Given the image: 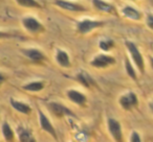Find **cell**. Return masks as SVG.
Masks as SVG:
<instances>
[{"label": "cell", "instance_id": "obj_1", "mask_svg": "<svg viewBox=\"0 0 153 142\" xmlns=\"http://www.w3.org/2000/svg\"><path fill=\"white\" fill-rule=\"evenodd\" d=\"M125 45L127 47L128 51H129L130 55H131L132 60H133L134 64L136 65V67L138 68L140 72L142 74H144L145 72V62H144V57H143L142 53H140V49L137 48L135 44L131 41H126Z\"/></svg>", "mask_w": 153, "mask_h": 142}, {"label": "cell", "instance_id": "obj_2", "mask_svg": "<svg viewBox=\"0 0 153 142\" xmlns=\"http://www.w3.org/2000/svg\"><path fill=\"white\" fill-rule=\"evenodd\" d=\"M104 22L100 20H92V19H83L76 23V29L81 35H87L91 32L92 30H96L98 28L102 27L104 25Z\"/></svg>", "mask_w": 153, "mask_h": 142}, {"label": "cell", "instance_id": "obj_3", "mask_svg": "<svg viewBox=\"0 0 153 142\" xmlns=\"http://www.w3.org/2000/svg\"><path fill=\"white\" fill-rule=\"evenodd\" d=\"M22 25L28 32L33 35H39L45 30V27L42 25L37 18L34 17H25L22 19Z\"/></svg>", "mask_w": 153, "mask_h": 142}, {"label": "cell", "instance_id": "obj_4", "mask_svg": "<svg viewBox=\"0 0 153 142\" xmlns=\"http://www.w3.org/2000/svg\"><path fill=\"white\" fill-rule=\"evenodd\" d=\"M115 62H117V60H115L114 57L105 54V53H101V54H98L91 60L90 65L94 68H98V69H104V68H107L109 66L114 65Z\"/></svg>", "mask_w": 153, "mask_h": 142}, {"label": "cell", "instance_id": "obj_5", "mask_svg": "<svg viewBox=\"0 0 153 142\" xmlns=\"http://www.w3.org/2000/svg\"><path fill=\"white\" fill-rule=\"evenodd\" d=\"M119 102L124 110L130 111L138 104V98L134 92H128L120 97Z\"/></svg>", "mask_w": 153, "mask_h": 142}, {"label": "cell", "instance_id": "obj_6", "mask_svg": "<svg viewBox=\"0 0 153 142\" xmlns=\"http://www.w3.org/2000/svg\"><path fill=\"white\" fill-rule=\"evenodd\" d=\"M107 124H108V131L113 139L117 142L122 141L123 140V132H122L121 123L117 120H115L114 118H109L107 121Z\"/></svg>", "mask_w": 153, "mask_h": 142}, {"label": "cell", "instance_id": "obj_7", "mask_svg": "<svg viewBox=\"0 0 153 142\" xmlns=\"http://www.w3.org/2000/svg\"><path fill=\"white\" fill-rule=\"evenodd\" d=\"M47 107H48L49 110L58 117H63V116L76 117L71 110H69V109L66 108L64 104H59V102H49V104H47Z\"/></svg>", "mask_w": 153, "mask_h": 142}, {"label": "cell", "instance_id": "obj_8", "mask_svg": "<svg viewBox=\"0 0 153 142\" xmlns=\"http://www.w3.org/2000/svg\"><path fill=\"white\" fill-rule=\"evenodd\" d=\"M38 114H39V121H40L41 129L46 132V133H48L51 136H53L55 139H57V133H56V129L53 127V125L51 124V120L47 118V116L41 110L38 111Z\"/></svg>", "mask_w": 153, "mask_h": 142}, {"label": "cell", "instance_id": "obj_9", "mask_svg": "<svg viewBox=\"0 0 153 142\" xmlns=\"http://www.w3.org/2000/svg\"><path fill=\"white\" fill-rule=\"evenodd\" d=\"M55 5L59 7L62 10H66L69 12H84L86 9L83 5L79 4V3H74L72 1H68V0H55Z\"/></svg>", "mask_w": 153, "mask_h": 142}, {"label": "cell", "instance_id": "obj_10", "mask_svg": "<svg viewBox=\"0 0 153 142\" xmlns=\"http://www.w3.org/2000/svg\"><path fill=\"white\" fill-rule=\"evenodd\" d=\"M92 5L99 12L106 14H112V15H117V10L111 3H108L104 0H92Z\"/></svg>", "mask_w": 153, "mask_h": 142}, {"label": "cell", "instance_id": "obj_11", "mask_svg": "<svg viewBox=\"0 0 153 142\" xmlns=\"http://www.w3.org/2000/svg\"><path fill=\"white\" fill-rule=\"evenodd\" d=\"M66 95H67L68 99L71 100L74 104H79V106H84L87 102V97L82 92L78 91V90H74V89L68 90L66 92Z\"/></svg>", "mask_w": 153, "mask_h": 142}, {"label": "cell", "instance_id": "obj_12", "mask_svg": "<svg viewBox=\"0 0 153 142\" xmlns=\"http://www.w3.org/2000/svg\"><path fill=\"white\" fill-rule=\"evenodd\" d=\"M121 13L125 18L130 19V20H134V21H140L143 17L142 13H140L138 10L134 9V7H129V5L124 7L123 9H122Z\"/></svg>", "mask_w": 153, "mask_h": 142}, {"label": "cell", "instance_id": "obj_13", "mask_svg": "<svg viewBox=\"0 0 153 142\" xmlns=\"http://www.w3.org/2000/svg\"><path fill=\"white\" fill-rule=\"evenodd\" d=\"M22 52L24 53L25 57H27L30 60L34 62H42L45 60V55L43 54V52L41 50L37 48H27V49H23Z\"/></svg>", "mask_w": 153, "mask_h": 142}, {"label": "cell", "instance_id": "obj_14", "mask_svg": "<svg viewBox=\"0 0 153 142\" xmlns=\"http://www.w3.org/2000/svg\"><path fill=\"white\" fill-rule=\"evenodd\" d=\"M10 102H11V106L13 107L17 112L21 113V114L28 115L32 113V108H30V104H26L25 102H19V100H16V99H14V98H11Z\"/></svg>", "mask_w": 153, "mask_h": 142}, {"label": "cell", "instance_id": "obj_15", "mask_svg": "<svg viewBox=\"0 0 153 142\" xmlns=\"http://www.w3.org/2000/svg\"><path fill=\"white\" fill-rule=\"evenodd\" d=\"M56 61L61 67L68 68L70 67V59L68 53L65 50H58L56 54Z\"/></svg>", "mask_w": 153, "mask_h": 142}, {"label": "cell", "instance_id": "obj_16", "mask_svg": "<svg viewBox=\"0 0 153 142\" xmlns=\"http://www.w3.org/2000/svg\"><path fill=\"white\" fill-rule=\"evenodd\" d=\"M76 79H78L83 86H85L86 88H91L92 86L96 85L94 79H92L87 72H85V71H81L79 74L76 75Z\"/></svg>", "mask_w": 153, "mask_h": 142}, {"label": "cell", "instance_id": "obj_17", "mask_svg": "<svg viewBox=\"0 0 153 142\" xmlns=\"http://www.w3.org/2000/svg\"><path fill=\"white\" fill-rule=\"evenodd\" d=\"M1 132H2L3 137H4V139L7 140V141H13L14 138H15V134H14L11 125L9 124V122H7V120L3 121L2 127H1Z\"/></svg>", "mask_w": 153, "mask_h": 142}, {"label": "cell", "instance_id": "obj_18", "mask_svg": "<svg viewBox=\"0 0 153 142\" xmlns=\"http://www.w3.org/2000/svg\"><path fill=\"white\" fill-rule=\"evenodd\" d=\"M44 87H45V84L43 82L37 81V82H30V83L26 84V85H24L22 87V89L30 92H38L44 89Z\"/></svg>", "mask_w": 153, "mask_h": 142}, {"label": "cell", "instance_id": "obj_19", "mask_svg": "<svg viewBox=\"0 0 153 142\" xmlns=\"http://www.w3.org/2000/svg\"><path fill=\"white\" fill-rule=\"evenodd\" d=\"M18 134H19V140L22 142H34L35 139L33 138L30 132L25 127H18Z\"/></svg>", "mask_w": 153, "mask_h": 142}, {"label": "cell", "instance_id": "obj_20", "mask_svg": "<svg viewBox=\"0 0 153 142\" xmlns=\"http://www.w3.org/2000/svg\"><path fill=\"white\" fill-rule=\"evenodd\" d=\"M125 68H126L127 74L129 75L133 81H137V77H136V72H135V70H134V67L132 66L131 62H130V60L128 59L127 57H125Z\"/></svg>", "mask_w": 153, "mask_h": 142}, {"label": "cell", "instance_id": "obj_21", "mask_svg": "<svg viewBox=\"0 0 153 142\" xmlns=\"http://www.w3.org/2000/svg\"><path fill=\"white\" fill-rule=\"evenodd\" d=\"M19 5L24 7H34V9H41V4L36 0H15Z\"/></svg>", "mask_w": 153, "mask_h": 142}, {"label": "cell", "instance_id": "obj_22", "mask_svg": "<svg viewBox=\"0 0 153 142\" xmlns=\"http://www.w3.org/2000/svg\"><path fill=\"white\" fill-rule=\"evenodd\" d=\"M99 46H100V48L102 49L103 51H109L114 46V43H113V41L109 40V39H104V40L100 41Z\"/></svg>", "mask_w": 153, "mask_h": 142}, {"label": "cell", "instance_id": "obj_23", "mask_svg": "<svg viewBox=\"0 0 153 142\" xmlns=\"http://www.w3.org/2000/svg\"><path fill=\"white\" fill-rule=\"evenodd\" d=\"M130 141L132 142H140V134L137 132H132L131 136H130Z\"/></svg>", "mask_w": 153, "mask_h": 142}, {"label": "cell", "instance_id": "obj_24", "mask_svg": "<svg viewBox=\"0 0 153 142\" xmlns=\"http://www.w3.org/2000/svg\"><path fill=\"white\" fill-rule=\"evenodd\" d=\"M147 24H148L149 28L150 29H152L153 28V16L151 13L148 14V16H147Z\"/></svg>", "mask_w": 153, "mask_h": 142}, {"label": "cell", "instance_id": "obj_25", "mask_svg": "<svg viewBox=\"0 0 153 142\" xmlns=\"http://www.w3.org/2000/svg\"><path fill=\"white\" fill-rule=\"evenodd\" d=\"M13 35L9 34V32H0V39H9L12 38Z\"/></svg>", "mask_w": 153, "mask_h": 142}, {"label": "cell", "instance_id": "obj_26", "mask_svg": "<svg viewBox=\"0 0 153 142\" xmlns=\"http://www.w3.org/2000/svg\"><path fill=\"white\" fill-rule=\"evenodd\" d=\"M4 81H5V77H4V75H3V74H1V73H0V86H1L3 83H4Z\"/></svg>", "mask_w": 153, "mask_h": 142}]
</instances>
